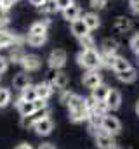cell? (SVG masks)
Listing matches in <instances>:
<instances>
[{"mask_svg":"<svg viewBox=\"0 0 139 149\" xmlns=\"http://www.w3.org/2000/svg\"><path fill=\"white\" fill-rule=\"evenodd\" d=\"M66 106H68V109H70V120H71L73 123H80V121L89 120L91 111L87 109L85 99H84L82 95H77V94H75V95L70 99V102Z\"/></svg>","mask_w":139,"mask_h":149,"instance_id":"6da1fadb","label":"cell"},{"mask_svg":"<svg viewBox=\"0 0 139 149\" xmlns=\"http://www.w3.org/2000/svg\"><path fill=\"white\" fill-rule=\"evenodd\" d=\"M77 63L84 70H98V68H101V54L96 49L80 50L77 54Z\"/></svg>","mask_w":139,"mask_h":149,"instance_id":"7a4b0ae2","label":"cell"},{"mask_svg":"<svg viewBox=\"0 0 139 149\" xmlns=\"http://www.w3.org/2000/svg\"><path fill=\"white\" fill-rule=\"evenodd\" d=\"M94 137H96V146L99 149H113L115 148V135L108 134L103 127H98V128H91Z\"/></svg>","mask_w":139,"mask_h":149,"instance_id":"3957f363","label":"cell"},{"mask_svg":"<svg viewBox=\"0 0 139 149\" xmlns=\"http://www.w3.org/2000/svg\"><path fill=\"white\" fill-rule=\"evenodd\" d=\"M66 61H68V56L63 49H54L51 54H49V59H47V64L51 70H63L66 66Z\"/></svg>","mask_w":139,"mask_h":149,"instance_id":"277c9868","label":"cell"},{"mask_svg":"<svg viewBox=\"0 0 139 149\" xmlns=\"http://www.w3.org/2000/svg\"><path fill=\"white\" fill-rule=\"evenodd\" d=\"M101 127L108 134L111 135H118L122 132V123L117 116H110V114H104L103 116V121H101Z\"/></svg>","mask_w":139,"mask_h":149,"instance_id":"5b68a950","label":"cell"},{"mask_svg":"<svg viewBox=\"0 0 139 149\" xmlns=\"http://www.w3.org/2000/svg\"><path fill=\"white\" fill-rule=\"evenodd\" d=\"M82 83H84V87L92 90V88H96L98 85L103 83V76H101V73L98 70H87L84 73V76H82Z\"/></svg>","mask_w":139,"mask_h":149,"instance_id":"8992f818","label":"cell"},{"mask_svg":"<svg viewBox=\"0 0 139 149\" xmlns=\"http://www.w3.org/2000/svg\"><path fill=\"white\" fill-rule=\"evenodd\" d=\"M21 66L26 73H33V71H38L40 66H42V59L35 54H25L23 61H21Z\"/></svg>","mask_w":139,"mask_h":149,"instance_id":"52a82bcc","label":"cell"},{"mask_svg":"<svg viewBox=\"0 0 139 149\" xmlns=\"http://www.w3.org/2000/svg\"><path fill=\"white\" fill-rule=\"evenodd\" d=\"M49 114H51V111H49V108H47V109H44V111H37V113H33V114H30V116H21V125H23L25 128H33L40 120L47 118Z\"/></svg>","mask_w":139,"mask_h":149,"instance_id":"ba28073f","label":"cell"},{"mask_svg":"<svg viewBox=\"0 0 139 149\" xmlns=\"http://www.w3.org/2000/svg\"><path fill=\"white\" fill-rule=\"evenodd\" d=\"M18 40H19L18 35H14L7 28H0V49H11L18 45Z\"/></svg>","mask_w":139,"mask_h":149,"instance_id":"9c48e42d","label":"cell"},{"mask_svg":"<svg viewBox=\"0 0 139 149\" xmlns=\"http://www.w3.org/2000/svg\"><path fill=\"white\" fill-rule=\"evenodd\" d=\"M35 134L37 135H42V137H47V135H51V132L54 130V121L47 116V118H44V120H40L37 125L33 127Z\"/></svg>","mask_w":139,"mask_h":149,"instance_id":"30bf717a","label":"cell"},{"mask_svg":"<svg viewBox=\"0 0 139 149\" xmlns=\"http://www.w3.org/2000/svg\"><path fill=\"white\" fill-rule=\"evenodd\" d=\"M68 74L65 73V71H61V70H58L56 73L52 74V80H51V85L54 87V90H65L66 87H68Z\"/></svg>","mask_w":139,"mask_h":149,"instance_id":"8fae6325","label":"cell"},{"mask_svg":"<svg viewBox=\"0 0 139 149\" xmlns=\"http://www.w3.org/2000/svg\"><path fill=\"white\" fill-rule=\"evenodd\" d=\"M35 88H37V97L44 101H49V97L54 94V87L51 85V81H40L38 85H35Z\"/></svg>","mask_w":139,"mask_h":149,"instance_id":"7c38bea8","label":"cell"},{"mask_svg":"<svg viewBox=\"0 0 139 149\" xmlns=\"http://www.w3.org/2000/svg\"><path fill=\"white\" fill-rule=\"evenodd\" d=\"M106 104H108L110 111H117L120 108V104H122V94L118 90L111 88L110 94H108V97H106Z\"/></svg>","mask_w":139,"mask_h":149,"instance_id":"4fadbf2b","label":"cell"},{"mask_svg":"<svg viewBox=\"0 0 139 149\" xmlns=\"http://www.w3.org/2000/svg\"><path fill=\"white\" fill-rule=\"evenodd\" d=\"M16 108H18V111H19V114H21V116H30V114L37 113L33 101H23L21 97L16 101Z\"/></svg>","mask_w":139,"mask_h":149,"instance_id":"5bb4252c","label":"cell"},{"mask_svg":"<svg viewBox=\"0 0 139 149\" xmlns=\"http://www.w3.org/2000/svg\"><path fill=\"white\" fill-rule=\"evenodd\" d=\"M70 26H71V33H73L77 38H80V37H84V35H87V33H91L89 28H87V24L84 23L82 17H80V19H75L73 23H70Z\"/></svg>","mask_w":139,"mask_h":149,"instance_id":"9a60e30c","label":"cell"},{"mask_svg":"<svg viewBox=\"0 0 139 149\" xmlns=\"http://www.w3.org/2000/svg\"><path fill=\"white\" fill-rule=\"evenodd\" d=\"M32 81H30V74L26 73V71H21V73L14 74V78H12V87L14 88H18V90H23L25 87H28Z\"/></svg>","mask_w":139,"mask_h":149,"instance_id":"2e32d148","label":"cell"},{"mask_svg":"<svg viewBox=\"0 0 139 149\" xmlns=\"http://www.w3.org/2000/svg\"><path fill=\"white\" fill-rule=\"evenodd\" d=\"M84 23L87 24V28H89V31H94V30H98L99 26H101V19H99V16L96 14V12H87V14H84Z\"/></svg>","mask_w":139,"mask_h":149,"instance_id":"e0dca14e","label":"cell"},{"mask_svg":"<svg viewBox=\"0 0 139 149\" xmlns=\"http://www.w3.org/2000/svg\"><path fill=\"white\" fill-rule=\"evenodd\" d=\"M61 14H63V17H65L66 21L73 23L75 19H80V14H82V10H80V7H78L77 3H73V5L66 7L65 10H61Z\"/></svg>","mask_w":139,"mask_h":149,"instance_id":"ac0fdd59","label":"cell"},{"mask_svg":"<svg viewBox=\"0 0 139 149\" xmlns=\"http://www.w3.org/2000/svg\"><path fill=\"white\" fill-rule=\"evenodd\" d=\"M110 90H111V88H110L108 85L101 83V85H98L96 88H92V94H91V97H92L94 101H106V97H108Z\"/></svg>","mask_w":139,"mask_h":149,"instance_id":"d6986e66","label":"cell"},{"mask_svg":"<svg viewBox=\"0 0 139 149\" xmlns=\"http://www.w3.org/2000/svg\"><path fill=\"white\" fill-rule=\"evenodd\" d=\"M131 68V63L125 59V57H122V56H117L115 59H113V63H111V70L115 71V73H122V71H125V70H129Z\"/></svg>","mask_w":139,"mask_h":149,"instance_id":"ffe728a7","label":"cell"},{"mask_svg":"<svg viewBox=\"0 0 139 149\" xmlns=\"http://www.w3.org/2000/svg\"><path fill=\"white\" fill-rule=\"evenodd\" d=\"M47 28H49V21H35L32 23L28 33L30 35H47Z\"/></svg>","mask_w":139,"mask_h":149,"instance_id":"44dd1931","label":"cell"},{"mask_svg":"<svg viewBox=\"0 0 139 149\" xmlns=\"http://www.w3.org/2000/svg\"><path fill=\"white\" fill-rule=\"evenodd\" d=\"M117 78H118L122 83H132V81H136V78H138V71L131 66L129 70H125V71H122V73H117Z\"/></svg>","mask_w":139,"mask_h":149,"instance_id":"7402d4cb","label":"cell"},{"mask_svg":"<svg viewBox=\"0 0 139 149\" xmlns=\"http://www.w3.org/2000/svg\"><path fill=\"white\" fill-rule=\"evenodd\" d=\"M115 30L120 31V33H125L129 30H132V21L129 17H117L115 21Z\"/></svg>","mask_w":139,"mask_h":149,"instance_id":"603a6c76","label":"cell"},{"mask_svg":"<svg viewBox=\"0 0 139 149\" xmlns=\"http://www.w3.org/2000/svg\"><path fill=\"white\" fill-rule=\"evenodd\" d=\"M23 57H25V52H23V49H21L19 45L11 47V54H9V61H11V63H14V64H21Z\"/></svg>","mask_w":139,"mask_h":149,"instance_id":"cb8c5ba5","label":"cell"},{"mask_svg":"<svg viewBox=\"0 0 139 149\" xmlns=\"http://www.w3.org/2000/svg\"><path fill=\"white\" fill-rule=\"evenodd\" d=\"M25 40H26V43H28L30 47H37V49H38V47H42V45L47 42V35H30V33H28Z\"/></svg>","mask_w":139,"mask_h":149,"instance_id":"d4e9b609","label":"cell"},{"mask_svg":"<svg viewBox=\"0 0 139 149\" xmlns=\"http://www.w3.org/2000/svg\"><path fill=\"white\" fill-rule=\"evenodd\" d=\"M78 43H80L82 50H91V49H96V40H94V37H92L91 33H87V35L80 37V38H78Z\"/></svg>","mask_w":139,"mask_h":149,"instance_id":"484cf974","label":"cell"},{"mask_svg":"<svg viewBox=\"0 0 139 149\" xmlns=\"http://www.w3.org/2000/svg\"><path fill=\"white\" fill-rule=\"evenodd\" d=\"M101 47H103L104 54H117V50H118V42L113 40V38H106Z\"/></svg>","mask_w":139,"mask_h":149,"instance_id":"4316f807","label":"cell"},{"mask_svg":"<svg viewBox=\"0 0 139 149\" xmlns=\"http://www.w3.org/2000/svg\"><path fill=\"white\" fill-rule=\"evenodd\" d=\"M21 99L23 101H35L37 99V88H35V85H28V87H25L23 90H21Z\"/></svg>","mask_w":139,"mask_h":149,"instance_id":"83f0119b","label":"cell"},{"mask_svg":"<svg viewBox=\"0 0 139 149\" xmlns=\"http://www.w3.org/2000/svg\"><path fill=\"white\" fill-rule=\"evenodd\" d=\"M40 10H42L44 14L51 16V14H56L59 9H58V3H56V0H45V2H44V5L40 7Z\"/></svg>","mask_w":139,"mask_h":149,"instance_id":"f1b7e54d","label":"cell"},{"mask_svg":"<svg viewBox=\"0 0 139 149\" xmlns=\"http://www.w3.org/2000/svg\"><path fill=\"white\" fill-rule=\"evenodd\" d=\"M108 111H110V108H108L106 101H96V104H94V108H92V111H91V114H98V116H104V114H108Z\"/></svg>","mask_w":139,"mask_h":149,"instance_id":"f546056e","label":"cell"},{"mask_svg":"<svg viewBox=\"0 0 139 149\" xmlns=\"http://www.w3.org/2000/svg\"><path fill=\"white\" fill-rule=\"evenodd\" d=\"M11 99H12V94L9 88H4L0 87V108H5L11 104Z\"/></svg>","mask_w":139,"mask_h":149,"instance_id":"4dcf8cb0","label":"cell"},{"mask_svg":"<svg viewBox=\"0 0 139 149\" xmlns=\"http://www.w3.org/2000/svg\"><path fill=\"white\" fill-rule=\"evenodd\" d=\"M73 95H75V94H73V92H70V90H66V88H65V90H61V94H59V102L66 106Z\"/></svg>","mask_w":139,"mask_h":149,"instance_id":"1f68e13d","label":"cell"},{"mask_svg":"<svg viewBox=\"0 0 139 149\" xmlns=\"http://www.w3.org/2000/svg\"><path fill=\"white\" fill-rule=\"evenodd\" d=\"M16 3V0H0V10H5L9 12L12 9V5Z\"/></svg>","mask_w":139,"mask_h":149,"instance_id":"d6a6232c","label":"cell"},{"mask_svg":"<svg viewBox=\"0 0 139 149\" xmlns=\"http://www.w3.org/2000/svg\"><path fill=\"white\" fill-rule=\"evenodd\" d=\"M11 23V17L5 10H0V28H7V24Z\"/></svg>","mask_w":139,"mask_h":149,"instance_id":"836d02e7","label":"cell"},{"mask_svg":"<svg viewBox=\"0 0 139 149\" xmlns=\"http://www.w3.org/2000/svg\"><path fill=\"white\" fill-rule=\"evenodd\" d=\"M33 104H35V109H37V111H44V109H47V108H49V106H47V101L38 99V97L33 101Z\"/></svg>","mask_w":139,"mask_h":149,"instance_id":"e575fe53","label":"cell"},{"mask_svg":"<svg viewBox=\"0 0 139 149\" xmlns=\"http://www.w3.org/2000/svg\"><path fill=\"white\" fill-rule=\"evenodd\" d=\"M9 57H5V56H0V74H4L7 70H9Z\"/></svg>","mask_w":139,"mask_h":149,"instance_id":"d590c367","label":"cell"},{"mask_svg":"<svg viewBox=\"0 0 139 149\" xmlns=\"http://www.w3.org/2000/svg\"><path fill=\"white\" fill-rule=\"evenodd\" d=\"M131 49L134 50V54H138L139 56V33L131 38Z\"/></svg>","mask_w":139,"mask_h":149,"instance_id":"8d00e7d4","label":"cell"},{"mask_svg":"<svg viewBox=\"0 0 139 149\" xmlns=\"http://www.w3.org/2000/svg\"><path fill=\"white\" fill-rule=\"evenodd\" d=\"M56 3H58V9H59V10H65L66 7H70V5L75 3V0H56Z\"/></svg>","mask_w":139,"mask_h":149,"instance_id":"74e56055","label":"cell"},{"mask_svg":"<svg viewBox=\"0 0 139 149\" xmlns=\"http://www.w3.org/2000/svg\"><path fill=\"white\" fill-rule=\"evenodd\" d=\"M108 3V0H91V7L92 9H103Z\"/></svg>","mask_w":139,"mask_h":149,"instance_id":"f35d334b","label":"cell"},{"mask_svg":"<svg viewBox=\"0 0 139 149\" xmlns=\"http://www.w3.org/2000/svg\"><path fill=\"white\" fill-rule=\"evenodd\" d=\"M129 5L136 14H139V0H129Z\"/></svg>","mask_w":139,"mask_h":149,"instance_id":"ab89813d","label":"cell"},{"mask_svg":"<svg viewBox=\"0 0 139 149\" xmlns=\"http://www.w3.org/2000/svg\"><path fill=\"white\" fill-rule=\"evenodd\" d=\"M37 149H56V148H54V144H52V142H42Z\"/></svg>","mask_w":139,"mask_h":149,"instance_id":"60d3db41","label":"cell"},{"mask_svg":"<svg viewBox=\"0 0 139 149\" xmlns=\"http://www.w3.org/2000/svg\"><path fill=\"white\" fill-rule=\"evenodd\" d=\"M28 2H30L32 5H35V7H38V9H40V7L44 5V2H45V0H28Z\"/></svg>","mask_w":139,"mask_h":149,"instance_id":"b9f144b4","label":"cell"},{"mask_svg":"<svg viewBox=\"0 0 139 149\" xmlns=\"http://www.w3.org/2000/svg\"><path fill=\"white\" fill-rule=\"evenodd\" d=\"M16 149H33L32 148V144H28V142H21V144H18Z\"/></svg>","mask_w":139,"mask_h":149,"instance_id":"7bdbcfd3","label":"cell"},{"mask_svg":"<svg viewBox=\"0 0 139 149\" xmlns=\"http://www.w3.org/2000/svg\"><path fill=\"white\" fill-rule=\"evenodd\" d=\"M136 113H138V116H139V101L136 102Z\"/></svg>","mask_w":139,"mask_h":149,"instance_id":"ee69618b","label":"cell"},{"mask_svg":"<svg viewBox=\"0 0 139 149\" xmlns=\"http://www.w3.org/2000/svg\"><path fill=\"white\" fill-rule=\"evenodd\" d=\"M113 149H118V148H113Z\"/></svg>","mask_w":139,"mask_h":149,"instance_id":"f6af8a7d","label":"cell"},{"mask_svg":"<svg viewBox=\"0 0 139 149\" xmlns=\"http://www.w3.org/2000/svg\"><path fill=\"white\" fill-rule=\"evenodd\" d=\"M16 2H18V0H16Z\"/></svg>","mask_w":139,"mask_h":149,"instance_id":"bcb514c9","label":"cell"},{"mask_svg":"<svg viewBox=\"0 0 139 149\" xmlns=\"http://www.w3.org/2000/svg\"><path fill=\"white\" fill-rule=\"evenodd\" d=\"M0 76H2V74H0Z\"/></svg>","mask_w":139,"mask_h":149,"instance_id":"7dc6e473","label":"cell"}]
</instances>
